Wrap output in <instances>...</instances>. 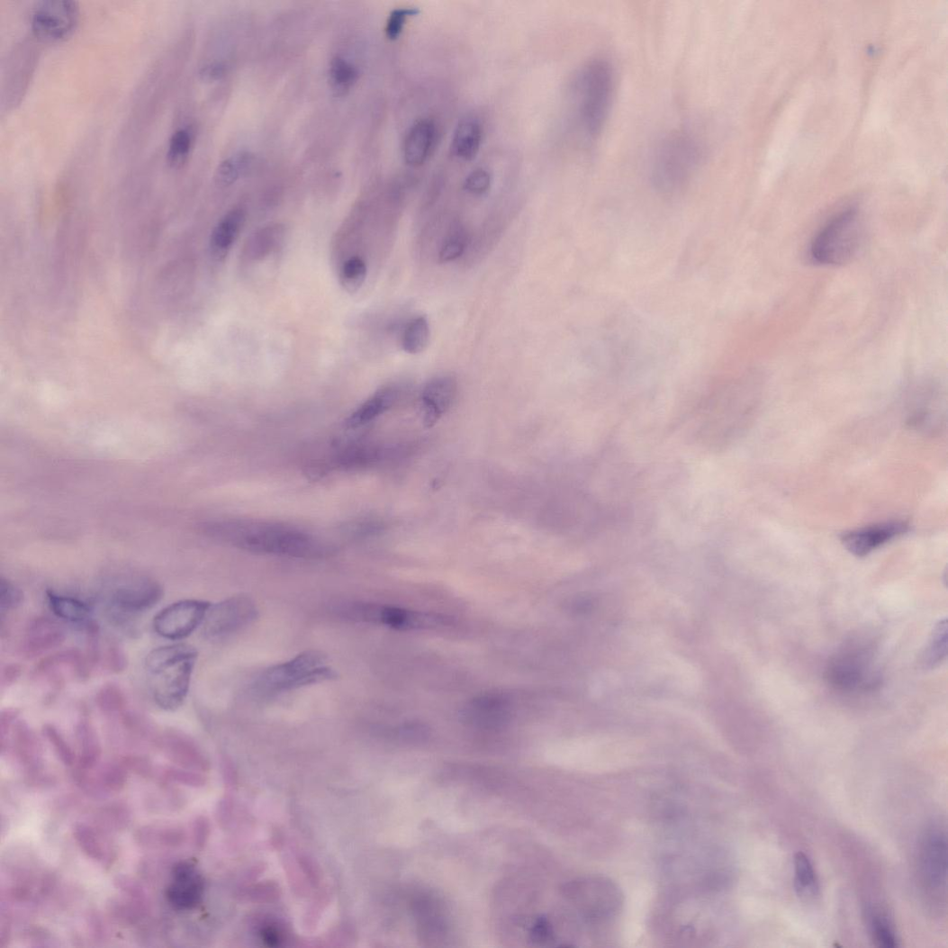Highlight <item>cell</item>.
<instances>
[{"instance_id":"cell-1","label":"cell","mask_w":948,"mask_h":948,"mask_svg":"<svg viewBox=\"0 0 948 948\" xmlns=\"http://www.w3.org/2000/svg\"><path fill=\"white\" fill-rule=\"evenodd\" d=\"M206 532L226 544L255 553L308 559L324 552L321 545L307 533L273 522L219 520L207 526Z\"/></svg>"},{"instance_id":"cell-2","label":"cell","mask_w":948,"mask_h":948,"mask_svg":"<svg viewBox=\"0 0 948 948\" xmlns=\"http://www.w3.org/2000/svg\"><path fill=\"white\" fill-rule=\"evenodd\" d=\"M616 77L612 64L594 58L582 65L572 87L573 111L580 133L587 143L601 136L613 104Z\"/></svg>"},{"instance_id":"cell-3","label":"cell","mask_w":948,"mask_h":948,"mask_svg":"<svg viewBox=\"0 0 948 948\" xmlns=\"http://www.w3.org/2000/svg\"><path fill=\"white\" fill-rule=\"evenodd\" d=\"M703 157V146L696 136L685 131L669 135L652 155V184L666 194L683 189L699 172Z\"/></svg>"},{"instance_id":"cell-4","label":"cell","mask_w":948,"mask_h":948,"mask_svg":"<svg viewBox=\"0 0 948 948\" xmlns=\"http://www.w3.org/2000/svg\"><path fill=\"white\" fill-rule=\"evenodd\" d=\"M337 676L321 652L309 650L261 673L252 685L259 697H273Z\"/></svg>"},{"instance_id":"cell-5","label":"cell","mask_w":948,"mask_h":948,"mask_svg":"<svg viewBox=\"0 0 948 948\" xmlns=\"http://www.w3.org/2000/svg\"><path fill=\"white\" fill-rule=\"evenodd\" d=\"M864 236L858 211L850 209L833 218L815 237L810 257L823 266H842L860 250Z\"/></svg>"},{"instance_id":"cell-6","label":"cell","mask_w":948,"mask_h":948,"mask_svg":"<svg viewBox=\"0 0 948 948\" xmlns=\"http://www.w3.org/2000/svg\"><path fill=\"white\" fill-rule=\"evenodd\" d=\"M80 8L73 0H44L36 5L30 16L32 35L45 43H59L70 39L78 27Z\"/></svg>"},{"instance_id":"cell-7","label":"cell","mask_w":948,"mask_h":948,"mask_svg":"<svg viewBox=\"0 0 948 948\" xmlns=\"http://www.w3.org/2000/svg\"><path fill=\"white\" fill-rule=\"evenodd\" d=\"M872 651L869 645L853 641L834 656L827 673L830 682L843 691H856L871 685L873 674Z\"/></svg>"},{"instance_id":"cell-8","label":"cell","mask_w":948,"mask_h":948,"mask_svg":"<svg viewBox=\"0 0 948 948\" xmlns=\"http://www.w3.org/2000/svg\"><path fill=\"white\" fill-rule=\"evenodd\" d=\"M255 603L248 597H233L210 607L203 622V634L212 640L230 637L252 624L257 618Z\"/></svg>"},{"instance_id":"cell-9","label":"cell","mask_w":948,"mask_h":948,"mask_svg":"<svg viewBox=\"0 0 948 948\" xmlns=\"http://www.w3.org/2000/svg\"><path fill=\"white\" fill-rule=\"evenodd\" d=\"M210 607L211 603L195 600L173 603L154 617V630L166 639H185L203 624Z\"/></svg>"},{"instance_id":"cell-10","label":"cell","mask_w":948,"mask_h":948,"mask_svg":"<svg viewBox=\"0 0 948 948\" xmlns=\"http://www.w3.org/2000/svg\"><path fill=\"white\" fill-rule=\"evenodd\" d=\"M344 612L354 619L395 629H415L447 625V618L438 616L375 604H352Z\"/></svg>"},{"instance_id":"cell-11","label":"cell","mask_w":948,"mask_h":948,"mask_svg":"<svg viewBox=\"0 0 948 948\" xmlns=\"http://www.w3.org/2000/svg\"><path fill=\"white\" fill-rule=\"evenodd\" d=\"M195 661H185L151 674L153 700L161 709L174 711L183 706L190 689Z\"/></svg>"},{"instance_id":"cell-12","label":"cell","mask_w":948,"mask_h":948,"mask_svg":"<svg viewBox=\"0 0 948 948\" xmlns=\"http://www.w3.org/2000/svg\"><path fill=\"white\" fill-rule=\"evenodd\" d=\"M165 596L159 582L150 578L125 581L112 591L110 605L121 615H134L155 607Z\"/></svg>"},{"instance_id":"cell-13","label":"cell","mask_w":948,"mask_h":948,"mask_svg":"<svg viewBox=\"0 0 948 948\" xmlns=\"http://www.w3.org/2000/svg\"><path fill=\"white\" fill-rule=\"evenodd\" d=\"M920 869L925 889L931 893L945 891L947 880V839L938 827L925 834L920 853Z\"/></svg>"},{"instance_id":"cell-14","label":"cell","mask_w":948,"mask_h":948,"mask_svg":"<svg viewBox=\"0 0 948 948\" xmlns=\"http://www.w3.org/2000/svg\"><path fill=\"white\" fill-rule=\"evenodd\" d=\"M12 746L13 754L18 763L24 769L27 778L37 783L38 779L42 780L43 754L39 738L30 727L22 721H17L14 726L5 746Z\"/></svg>"},{"instance_id":"cell-15","label":"cell","mask_w":948,"mask_h":948,"mask_svg":"<svg viewBox=\"0 0 948 948\" xmlns=\"http://www.w3.org/2000/svg\"><path fill=\"white\" fill-rule=\"evenodd\" d=\"M67 639V631L49 617H38L28 623L21 651L24 658L36 659L49 651L60 646Z\"/></svg>"},{"instance_id":"cell-16","label":"cell","mask_w":948,"mask_h":948,"mask_svg":"<svg viewBox=\"0 0 948 948\" xmlns=\"http://www.w3.org/2000/svg\"><path fill=\"white\" fill-rule=\"evenodd\" d=\"M128 770L120 761L104 766L84 770L78 768L75 773L77 786L94 798H102L121 792L126 786Z\"/></svg>"},{"instance_id":"cell-17","label":"cell","mask_w":948,"mask_h":948,"mask_svg":"<svg viewBox=\"0 0 948 948\" xmlns=\"http://www.w3.org/2000/svg\"><path fill=\"white\" fill-rule=\"evenodd\" d=\"M907 531L908 525L906 522H884L846 533L842 537V543L850 553L863 557Z\"/></svg>"},{"instance_id":"cell-18","label":"cell","mask_w":948,"mask_h":948,"mask_svg":"<svg viewBox=\"0 0 948 948\" xmlns=\"http://www.w3.org/2000/svg\"><path fill=\"white\" fill-rule=\"evenodd\" d=\"M456 396V382L447 375L432 379L424 386L420 398L423 422L431 428L451 408Z\"/></svg>"},{"instance_id":"cell-19","label":"cell","mask_w":948,"mask_h":948,"mask_svg":"<svg viewBox=\"0 0 948 948\" xmlns=\"http://www.w3.org/2000/svg\"><path fill=\"white\" fill-rule=\"evenodd\" d=\"M202 877L188 863H179L173 869V882L167 889L170 904L177 909H190L197 906L203 897Z\"/></svg>"},{"instance_id":"cell-20","label":"cell","mask_w":948,"mask_h":948,"mask_svg":"<svg viewBox=\"0 0 948 948\" xmlns=\"http://www.w3.org/2000/svg\"><path fill=\"white\" fill-rule=\"evenodd\" d=\"M91 669L85 654L77 649H68L54 653L43 659L39 664L36 673L59 684L63 680L64 672H69L77 678L85 679L89 676Z\"/></svg>"},{"instance_id":"cell-21","label":"cell","mask_w":948,"mask_h":948,"mask_svg":"<svg viewBox=\"0 0 948 948\" xmlns=\"http://www.w3.org/2000/svg\"><path fill=\"white\" fill-rule=\"evenodd\" d=\"M437 134L436 123L430 119L420 120L411 126L403 147L407 165L419 167L429 159L436 144Z\"/></svg>"},{"instance_id":"cell-22","label":"cell","mask_w":948,"mask_h":948,"mask_svg":"<svg viewBox=\"0 0 948 948\" xmlns=\"http://www.w3.org/2000/svg\"><path fill=\"white\" fill-rule=\"evenodd\" d=\"M158 745L172 763L184 768H202L203 759L194 742L181 732L167 730L158 740Z\"/></svg>"},{"instance_id":"cell-23","label":"cell","mask_w":948,"mask_h":948,"mask_svg":"<svg viewBox=\"0 0 948 948\" xmlns=\"http://www.w3.org/2000/svg\"><path fill=\"white\" fill-rule=\"evenodd\" d=\"M105 834L86 823H77L73 829L74 838L82 852L92 861L107 866L114 859V850Z\"/></svg>"},{"instance_id":"cell-24","label":"cell","mask_w":948,"mask_h":948,"mask_svg":"<svg viewBox=\"0 0 948 948\" xmlns=\"http://www.w3.org/2000/svg\"><path fill=\"white\" fill-rule=\"evenodd\" d=\"M136 843L147 849H173L185 841L184 829L175 824H151L140 827L135 833Z\"/></svg>"},{"instance_id":"cell-25","label":"cell","mask_w":948,"mask_h":948,"mask_svg":"<svg viewBox=\"0 0 948 948\" xmlns=\"http://www.w3.org/2000/svg\"><path fill=\"white\" fill-rule=\"evenodd\" d=\"M245 220V212L237 209L228 212L217 224L211 239L212 251L216 258L225 257L231 249L242 230Z\"/></svg>"},{"instance_id":"cell-26","label":"cell","mask_w":948,"mask_h":948,"mask_svg":"<svg viewBox=\"0 0 948 948\" xmlns=\"http://www.w3.org/2000/svg\"><path fill=\"white\" fill-rule=\"evenodd\" d=\"M76 739L79 751L78 768L91 770L100 764L103 749L99 736L86 716H82L76 726Z\"/></svg>"},{"instance_id":"cell-27","label":"cell","mask_w":948,"mask_h":948,"mask_svg":"<svg viewBox=\"0 0 948 948\" xmlns=\"http://www.w3.org/2000/svg\"><path fill=\"white\" fill-rule=\"evenodd\" d=\"M46 595L50 610L64 622L81 628L92 619V609L85 601L74 597L60 595L52 591H48Z\"/></svg>"},{"instance_id":"cell-28","label":"cell","mask_w":948,"mask_h":948,"mask_svg":"<svg viewBox=\"0 0 948 948\" xmlns=\"http://www.w3.org/2000/svg\"><path fill=\"white\" fill-rule=\"evenodd\" d=\"M397 398L398 391L395 388L386 387L380 390L348 417L346 421L347 427H363L393 406Z\"/></svg>"},{"instance_id":"cell-29","label":"cell","mask_w":948,"mask_h":948,"mask_svg":"<svg viewBox=\"0 0 948 948\" xmlns=\"http://www.w3.org/2000/svg\"><path fill=\"white\" fill-rule=\"evenodd\" d=\"M482 137L483 130L477 119H463L455 130L452 142L454 153L465 160L474 159L480 149Z\"/></svg>"},{"instance_id":"cell-30","label":"cell","mask_w":948,"mask_h":948,"mask_svg":"<svg viewBox=\"0 0 948 948\" xmlns=\"http://www.w3.org/2000/svg\"><path fill=\"white\" fill-rule=\"evenodd\" d=\"M198 651L185 644L161 646L152 650L146 659L150 674L157 673L185 661L197 660Z\"/></svg>"},{"instance_id":"cell-31","label":"cell","mask_w":948,"mask_h":948,"mask_svg":"<svg viewBox=\"0 0 948 948\" xmlns=\"http://www.w3.org/2000/svg\"><path fill=\"white\" fill-rule=\"evenodd\" d=\"M131 820L132 813L122 803L107 805L95 814V826L105 833L123 831L130 826Z\"/></svg>"},{"instance_id":"cell-32","label":"cell","mask_w":948,"mask_h":948,"mask_svg":"<svg viewBox=\"0 0 948 948\" xmlns=\"http://www.w3.org/2000/svg\"><path fill=\"white\" fill-rule=\"evenodd\" d=\"M149 905H145L135 900L112 898L108 903V912L111 918L119 925L124 926L134 925L147 916Z\"/></svg>"},{"instance_id":"cell-33","label":"cell","mask_w":948,"mask_h":948,"mask_svg":"<svg viewBox=\"0 0 948 948\" xmlns=\"http://www.w3.org/2000/svg\"><path fill=\"white\" fill-rule=\"evenodd\" d=\"M794 864L795 887L799 896L807 899L814 898L818 894L819 884L809 858L805 853H799Z\"/></svg>"},{"instance_id":"cell-34","label":"cell","mask_w":948,"mask_h":948,"mask_svg":"<svg viewBox=\"0 0 948 948\" xmlns=\"http://www.w3.org/2000/svg\"><path fill=\"white\" fill-rule=\"evenodd\" d=\"M194 142V134L189 127H182L172 135L167 148V161L173 169H180L185 166L191 153Z\"/></svg>"},{"instance_id":"cell-35","label":"cell","mask_w":948,"mask_h":948,"mask_svg":"<svg viewBox=\"0 0 948 948\" xmlns=\"http://www.w3.org/2000/svg\"><path fill=\"white\" fill-rule=\"evenodd\" d=\"M430 340V327L425 317H418L412 320L403 335L402 346L410 354H419L429 347Z\"/></svg>"},{"instance_id":"cell-36","label":"cell","mask_w":948,"mask_h":948,"mask_svg":"<svg viewBox=\"0 0 948 948\" xmlns=\"http://www.w3.org/2000/svg\"><path fill=\"white\" fill-rule=\"evenodd\" d=\"M95 704L107 716L122 718L127 711L125 695L117 684L108 683L97 691Z\"/></svg>"},{"instance_id":"cell-37","label":"cell","mask_w":948,"mask_h":948,"mask_svg":"<svg viewBox=\"0 0 948 948\" xmlns=\"http://www.w3.org/2000/svg\"><path fill=\"white\" fill-rule=\"evenodd\" d=\"M357 77L354 65L344 58L337 57L331 61L330 81L338 95L346 94L357 82Z\"/></svg>"},{"instance_id":"cell-38","label":"cell","mask_w":948,"mask_h":948,"mask_svg":"<svg viewBox=\"0 0 948 948\" xmlns=\"http://www.w3.org/2000/svg\"><path fill=\"white\" fill-rule=\"evenodd\" d=\"M870 928L877 946L895 948L899 945L897 934L886 914L871 911Z\"/></svg>"},{"instance_id":"cell-39","label":"cell","mask_w":948,"mask_h":948,"mask_svg":"<svg viewBox=\"0 0 948 948\" xmlns=\"http://www.w3.org/2000/svg\"><path fill=\"white\" fill-rule=\"evenodd\" d=\"M946 655V620L934 628L923 656V664L928 668L940 664Z\"/></svg>"},{"instance_id":"cell-40","label":"cell","mask_w":948,"mask_h":948,"mask_svg":"<svg viewBox=\"0 0 948 948\" xmlns=\"http://www.w3.org/2000/svg\"><path fill=\"white\" fill-rule=\"evenodd\" d=\"M367 267L361 257H352L347 261L340 273V283L348 293L361 289L366 282Z\"/></svg>"},{"instance_id":"cell-41","label":"cell","mask_w":948,"mask_h":948,"mask_svg":"<svg viewBox=\"0 0 948 948\" xmlns=\"http://www.w3.org/2000/svg\"><path fill=\"white\" fill-rule=\"evenodd\" d=\"M251 162V158L248 155L225 159L221 163L216 172L217 181L222 185H232L243 173L249 169Z\"/></svg>"},{"instance_id":"cell-42","label":"cell","mask_w":948,"mask_h":948,"mask_svg":"<svg viewBox=\"0 0 948 948\" xmlns=\"http://www.w3.org/2000/svg\"><path fill=\"white\" fill-rule=\"evenodd\" d=\"M43 735L53 747L58 759L65 766H73L76 761L74 751L68 742L65 740L61 733L53 725L43 727Z\"/></svg>"},{"instance_id":"cell-43","label":"cell","mask_w":948,"mask_h":948,"mask_svg":"<svg viewBox=\"0 0 948 948\" xmlns=\"http://www.w3.org/2000/svg\"><path fill=\"white\" fill-rule=\"evenodd\" d=\"M23 602V593L14 582L2 577L0 580V613L2 618L6 612L16 609Z\"/></svg>"},{"instance_id":"cell-44","label":"cell","mask_w":948,"mask_h":948,"mask_svg":"<svg viewBox=\"0 0 948 948\" xmlns=\"http://www.w3.org/2000/svg\"><path fill=\"white\" fill-rule=\"evenodd\" d=\"M114 886L122 893L123 897L145 905H149L146 891L140 882L133 878L125 875H118L114 879Z\"/></svg>"},{"instance_id":"cell-45","label":"cell","mask_w":948,"mask_h":948,"mask_svg":"<svg viewBox=\"0 0 948 948\" xmlns=\"http://www.w3.org/2000/svg\"><path fill=\"white\" fill-rule=\"evenodd\" d=\"M417 14H419V11L414 8L397 9L392 12L385 26L387 38L392 41L397 40L403 31L407 19Z\"/></svg>"},{"instance_id":"cell-46","label":"cell","mask_w":948,"mask_h":948,"mask_svg":"<svg viewBox=\"0 0 948 948\" xmlns=\"http://www.w3.org/2000/svg\"><path fill=\"white\" fill-rule=\"evenodd\" d=\"M102 660L104 667L110 673H120L127 668L126 654L116 643L109 644Z\"/></svg>"},{"instance_id":"cell-47","label":"cell","mask_w":948,"mask_h":948,"mask_svg":"<svg viewBox=\"0 0 948 948\" xmlns=\"http://www.w3.org/2000/svg\"><path fill=\"white\" fill-rule=\"evenodd\" d=\"M160 774L167 781H176L188 787H200L203 782L201 775L175 766L163 768Z\"/></svg>"},{"instance_id":"cell-48","label":"cell","mask_w":948,"mask_h":948,"mask_svg":"<svg viewBox=\"0 0 948 948\" xmlns=\"http://www.w3.org/2000/svg\"><path fill=\"white\" fill-rule=\"evenodd\" d=\"M492 176L484 169L474 170L466 178L465 188L474 194H483L492 186Z\"/></svg>"},{"instance_id":"cell-49","label":"cell","mask_w":948,"mask_h":948,"mask_svg":"<svg viewBox=\"0 0 948 948\" xmlns=\"http://www.w3.org/2000/svg\"><path fill=\"white\" fill-rule=\"evenodd\" d=\"M465 241L459 236L450 238L442 247L439 253L441 263H449L459 257L465 251Z\"/></svg>"},{"instance_id":"cell-50","label":"cell","mask_w":948,"mask_h":948,"mask_svg":"<svg viewBox=\"0 0 948 948\" xmlns=\"http://www.w3.org/2000/svg\"><path fill=\"white\" fill-rule=\"evenodd\" d=\"M18 717L19 711L14 709H5L0 715V742H2V749L5 746L12 729L18 721Z\"/></svg>"},{"instance_id":"cell-51","label":"cell","mask_w":948,"mask_h":948,"mask_svg":"<svg viewBox=\"0 0 948 948\" xmlns=\"http://www.w3.org/2000/svg\"><path fill=\"white\" fill-rule=\"evenodd\" d=\"M530 937L533 942L540 944L551 942L554 940L553 927L547 920L540 918L533 925Z\"/></svg>"},{"instance_id":"cell-52","label":"cell","mask_w":948,"mask_h":948,"mask_svg":"<svg viewBox=\"0 0 948 948\" xmlns=\"http://www.w3.org/2000/svg\"><path fill=\"white\" fill-rule=\"evenodd\" d=\"M126 769L142 777H149L153 772L151 763L142 757L127 756L121 760Z\"/></svg>"},{"instance_id":"cell-53","label":"cell","mask_w":948,"mask_h":948,"mask_svg":"<svg viewBox=\"0 0 948 948\" xmlns=\"http://www.w3.org/2000/svg\"><path fill=\"white\" fill-rule=\"evenodd\" d=\"M22 674V667L18 664H9L5 666L2 673V686L3 688H8V686L16 682Z\"/></svg>"},{"instance_id":"cell-54","label":"cell","mask_w":948,"mask_h":948,"mask_svg":"<svg viewBox=\"0 0 948 948\" xmlns=\"http://www.w3.org/2000/svg\"><path fill=\"white\" fill-rule=\"evenodd\" d=\"M90 928L95 938L104 939L105 937V924L103 922L99 914L93 913L90 915Z\"/></svg>"},{"instance_id":"cell-55","label":"cell","mask_w":948,"mask_h":948,"mask_svg":"<svg viewBox=\"0 0 948 948\" xmlns=\"http://www.w3.org/2000/svg\"><path fill=\"white\" fill-rule=\"evenodd\" d=\"M201 74L206 80H215L224 74V67L221 63H211L203 68Z\"/></svg>"},{"instance_id":"cell-56","label":"cell","mask_w":948,"mask_h":948,"mask_svg":"<svg viewBox=\"0 0 948 948\" xmlns=\"http://www.w3.org/2000/svg\"><path fill=\"white\" fill-rule=\"evenodd\" d=\"M206 824L203 819L195 821L194 826V837L195 844L202 846L206 838Z\"/></svg>"}]
</instances>
